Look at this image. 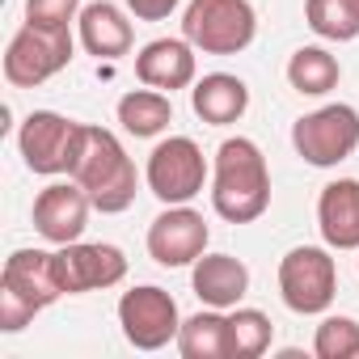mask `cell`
I'll list each match as a JSON object with an SVG mask.
<instances>
[{
	"label": "cell",
	"instance_id": "18",
	"mask_svg": "<svg viewBox=\"0 0 359 359\" xmlns=\"http://www.w3.org/2000/svg\"><path fill=\"white\" fill-rule=\"evenodd\" d=\"M191 106H195V114H199L203 123L229 127V123H237V118L250 110V89H245V81L233 76V72H208V76L195 81V89H191Z\"/></svg>",
	"mask_w": 359,
	"mask_h": 359
},
{
	"label": "cell",
	"instance_id": "4",
	"mask_svg": "<svg viewBox=\"0 0 359 359\" xmlns=\"http://www.w3.org/2000/svg\"><path fill=\"white\" fill-rule=\"evenodd\" d=\"M279 296L292 313L317 317L338 296V262L330 258V245H296L279 262Z\"/></svg>",
	"mask_w": 359,
	"mask_h": 359
},
{
	"label": "cell",
	"instance_id": "11",
	"mask_svg": "<svg viewBox=\"0 0 359 359\" xmlns=\"http://www.w3.org/2000/svg\"><path fill=\"white\" fill-rule=\"evenodd\" d=\"M55 258H60V279L68 296L106 292L127 279V254L106 241H72V245H60Z\"/></svg>",
	"mask_w": 359,
	"mask_h": 359
},
{
	"label": "cell",
	"instance_id": "9",
	"mask_svg": "<svg viewBox=\"0 0 359 359\" xmlns=\"http://www.w3.org/2000/svg\"><path fill=\"white\" fill-rule=\"evenodd\" d=\"M118 325H123V338L135 351H161V346L177 342L182 313H177V300L165 287L144 283V287L123 292V300H118Z\"/></svg>",
	"mask_w": 359,
	"mask_h": 359
},
{
	"label": "cell",
	"instance_id": "28",
	"mask_svg": "<svg viewBox=\"0 0 359 359\" xmlns=\"http://www.w3.org/2000/svg\"><path fill=\"white\" fill-rule=\"evenodd\" d=\"M351 5H355V9H359V0H351Z\"/></svg>",
	"mask_w": 359,
	"mask_h": 359
},
{
	"label": "cell",
	"instance_id": "19",
	"mask_svg": "<svg viewBox=\"0 0 359 359\" xmlns=\"http://www.w3.org/2000/svg\"><path fill=\"white\" fill-rule=\"evenodd\" d=\"M118 123H123L127 135L152 140V135H161V131L173 123V102H169V93H161V89H152V85L131 89V93L118 97Z\"/></svg>",
	"mask_w": 359,
	"mask_h": 359
},
{
	"label": "cell",
	"instance_id": "22",
	"mask_svg": "<svg viewBox=\"0 0 359 359\" xmlns=\"http://www.w3.org/2000/svg\"><path fill=\"white\" fill-rule=\"evenodd\" d=\"M275 325L262 309H233L229 313V359H258L271 351Z\"/></svg>",
	"mask_w": 359,
	"mask_h": 359
},
{
	"label": "cell",
	"instance_id": "2",
	"mask_svg": "<svg viewBox=\"0 0 359 359\" xmlns=\"http://www.w3.org/2000/svg\"><path fill=\"white\" fill-rule=\"evenodd\" d=\"M68 177L85 187V195L93 199V208L102 216H118L135 203V165H131L127 148L118 144V135L106 127L85 123V140H81V152H76Z\"/></svg>",
	"mask_w": 359,
	"mask_h": 359
},
{
	"label": "cell",
	"instance_id": "20",
	"mask_svg": "<svg viewBox=\"0 0 359 359\" xmlns=\"http://www.w3.org/2000/svg\"><path fill=\"white\" fill-rule=\"evenodd\" d=\"M177 351H182V359H229V313L203 309L187 317L177 330Z\"/></svg>",
	"mask_w": 359,
	"mask_h": 359
},
{
	"label": "cell",
	"instance_id": "21",
	"mask_svg": "<svg viewBox=\"0 0 359 359\" xmlns=\"http://www.w3.org/2000/svg\"><path fill=\"white\" fill-rule=\"evenodd\" d=\"M338 81H342V64L325 47H300L287 60V85L304 97H325L330 89H338Z\"/></svg>",
	"mask_w": 359,
	"mask_h": 359
},
{
	"label": "cell",
	"instance_id": "5",
	"mask_svg": "<svg viewBox=\"0 0 359 359\" xmlns=\"http://www.w3.org/2000/svg\"><path fill=\"white\" fill-rule=\"evenodd\" d=\"M292 148L300 161H309L317 169L342 165L359 148V110L346 102H330L313 114H300L292 123Z\"/></svg>",
	"mask_w": 359,
	"mask_h": 359
},
{
	"label": "cell",
	"instance_id": "15",
	"mask_svg": "<svg viewBox=\"0 0 359 359\" xmlns=\"http://www.w3.org/2000/svg\"><path fill=\"white\" fill-rule=\"evenodd\" d=\"M317 229L330 250H359V177H334L321 187Z\"/></svg>",
	"mask_w": 359,
	"mask_h": 359
},
{
	"label": "cell",
	"instance_id": "24",
	"mask_svg": "<svg viewBox=\"0 0 359 359\" xmlns=\"http://www.w3.org/2000/svg\"><path fill=\"white\" fill-rule=\"evenodd\" d=\"M313 355L317 359H355L359 355V321L355 317H321L317 334H313Z\"/></svg>",
	"mask_w": 359,
	"mask_h": 359
},
{
	"label": "cell",
	"instance_id": "26",
	"mask_svg": "<svg viewBox=\"0 0 359 359\" xmlns=\"http://www.w3.org/2000/svg\"><path fill=\"white\" fill-rule=\"evenodd\" d=\"M34 317H39L34 304H26V300H22L18 292H9V287H0V330H5V334H18V330H26Z\"/></svg>",
	"mask_w": 359,
	"mask_h": 359
},
{
	"label": "cell",
	"instance_id": "23",
	"mask_svg": "<svg viewBox=\"0 0 359 359\" xmlns=\"http://www.w3.org/2000/svg\"><path fill=\"white\" fill-rule=\"evenodd\" d=\"M304 22L317 39H330V43L359 39V9L351 0H304Z\"/></svg>",
	"mask_w": 359,
	"mask_h": 359
},
{
	"label": "cell",
	"instance_id": "13",
	"mask_svg": "<svg viewBox=\"0 0 359 359\" xmlns=\"http://www.w3.org/2000/svg\"><path fill=\"white\" fill-rule=\"evenodd\" d=\"M0 287L18 292L39 313L51 309L60 296H68L64 279H60V258L51 250H13L5 258V271H0Z\"/></svg>",
	"mask_w": 359,
	"mask_h": 359
},
{
	"label": "cell",
	"instance_id": "8",
	"mask_svg": "<svg viewBox=\"0 0 359 359\" xmlns=\"http://www.w3.org/2000/svg\"><path fill=\"white\" fill-rule=\"evenodd\" d=\"M81 140H85V123L64 118L55 110H30L26 123H22V131H18V148H22L26 169H34L43 177L72 173Z\"/></svg>",
	"mask_w": 359,
	"mask_h": 359
},
{
	"label": "cell",
	"instance_id": "25",
	"mask_svg": "<svg viewBox=\"0 0 359 359\" xmlns=\"http://www.w3.org/2000/svg\"><path fill=\"white\" fill-rule=\"evenodd\" d=\"M81 18V0H26V22L47 30H68Z\"/></svg>",
	"mask_w": 359,
	"mask_h": 359
},
{
	"label": "cell",
	"instance_id": "14",
	"mask_svg": "<svg viewBox=\"0 0 359 359\" xmlns=\"http://www.w3.org/2000/svg\"><path fill=\"white\" fill-rule=\"evenodd\" d=\"M195 47L187 39H152L140 55H135V76L140 85H152L161 93H173V89H187L195 85Z\"/></svg>",
	"mask_w": 359,
	"mask_h": 359
},
{
	"label": "cell",
	"instance_id": "17",
	"mask_svg": "<svg viewBox=\"0 0 359 359\" xmlns=\"http://www.w3.org/2000/svg\"><path fill=\"white\" fill-rule=\"evenodd\" d=\"M76 26H81V47L89 55H97V60H118L135 43L127 13L118 5H110V0H93V5H85Z\"/></svg>",
	"mask_w": 359,
	"mask_h": 359
},
{
	"label": "cell",
	"instance_id": "16",
	"mask_svg": "<svg viewBox=\"0 0 359 359\" xmlns=\"http://www.w3.org/2000/svg\"><path fill=\"white\" fill-rule=\"evenodd\" d=\"M191 283L208 309H237L250 292V266L233 254H203L191 271Z\"/></svg>",
	"mask_w": 359,
	"mask_h": 359
},
{
	"label": "cell",
	"instance_id": "1",
	"mask_svg": "<svg viewBox=\"0 0 359 359\" xmlns=\"http://www.w3.org/2000/svg\"><path fill=\"white\" fill-rule=\"evenodd\" d=\"M212 208L229 224H254L271 208V169H266V156L254 140L233 135L216 148Z\"/></svg>",
	"mask_w": 359,
	"mask_h": 359
},
{
	"label": "cell",
	"instance_id": "7",
	"mask_svg": "<svg viewBox=\"0 0 359 359\" xmlns=\"http://www.w3.org/2000/svg\"><path fill=\"white\" fill-rule=\"evenodd\" d=\"M72 30H47V26H22L5 51V81L13 89H34L43 81H51L55 72H64L72 64Z\"/></svg>",
	"mask_w": 359,
	"mask_h": 359
},
{
	"label": "cell",
	"instance_id": "27",
	"mask_svg": "<svg viewBox=\"0 0 359 359\" xmlns=\"http://www.w3.org/2000/svg\"><path fill=\"white\" fill-rule=\"evenodd\" d=\"M182 0H127V9L135 13V22H165Z\"/></svg>",
	"mask_w": 359,
	"mask_h": 359
},
{
	"label": "cell",
	"instance_id": "12",
	"mask_svg": "<svg viewBox=\"0 0 359 359\" xmlns=\"http://www.w3.org/2000/svg\"><path fill=\"white\" fill-rule=\"evenodd\" d=\"M89 208L93 199L85 195L81 182H51L34 199V229L51 245H72L89 229Z\"/></svg>",
	"mask_w": 359,
	"mask_h": 359
},
{
	"label": "cell",
	"instance_id": "3",
	"mask_svg": "<svg viewBox=\"0 0 359 359\" xmlns=\"http://www.w3.org/2000/svg\"><path fill=\"white\" fill-rule=\"evenodd\" d=\"M258 34L250 0H191L182 13V39L203 55H241Z\"/></svg>",
	"mask_w": 359,
	"mask_h": 359
},
{
	"label": "cell",
	"instance_id": "10",
	"mask_svg": "<svg viewBox=\"0 0 359 359\" xmlns=\"http://www.w3.org/2000/svg\"><path fill=\"white\" fill-rule=\"evenodd\" d=\"M208 241H212V229L203 212H195L191 203L165 208L148 224V254L156 266H195L208 254Z\"/></svg>",
	"mask_w": 359,
	"mask_h": 359
},
{
	"label": "cell",
	"instance_id": "6",
	"mask_svg": "<svg viewBox=\"0 0 359 359\" xmlns=\"http://www.w3.org/2000/svg\"><path fill=\"white\" fill-rule=\"evenodd\" d=\"M144 182H148V191H152L165 208L191 203V199L203 191V182H208L203 148H199L191 135H169V140H161V144L148 152Z\"/></svg>",
	"mask_w": 359,
	"mask_h": 359
}]
</instances>
